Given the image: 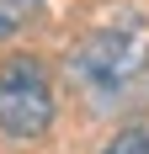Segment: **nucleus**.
Returning a JSON list of instances; mask_svg holds the SVG:
<instances>
[{"instance_id":"nucleus-1","label":"nucleus","mask_w":149,"mask_h":154,"mask_svg":"<svg viewBox=\"0 0 149 154\" xmlns=\"http://www.w3.org/2000/svg\"><path fill=\"white\" fill-rule=\"evenodd\" d=\"M69 85L96 117H122L149 101V37L138 21L96 27L69 53Z\"/></svg>"},{"instance_id":"nucleus-2","label":"nucleus","mask_w":149,"mask_h":154,"mask_svg":"<svg viewBox=\"0 0 149 154\" xmlns=\"http://www.w3.org/2000/svg\"><path fill=\"white\" fill-rule=\"evenodd\" d=\"M53 122V80L37 59L0 64V133L11 138H43Z\"/></svg>"},{"instance_id":"nucleus-3","label":"nucleus","mask_w":149,"mask_h":154,"mask_svg":"<svg viewBox=\"0 0 149 154\" xmlns=\"http://www.w3.org/2000/svg\"><path fill=\"white\" fill-rule=\"evenodd\" d=\"M37 5H43V0H0V37H16L32 16H37Z\"/></svg>"},{"instance_id":"nucleus-4","label":"nucleus","mask_w":149,"mask_h":154,"mask_svg":"<svg viewBox=\"0 0 149 154\" xmlns=\"http://www.w3.org/2000/svg\"><path fill=\"white\" fill-rule=\"evenodd\" d=\"M101 154H149V128H122Z\"/></svg>"}]
</instances>
